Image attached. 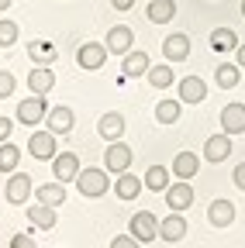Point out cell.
Returning <instances> with one entry per match:
<instances>
[{
    "label": "cell",
    "instance_id": "1",
    "mask_svg": "<svg viewBox=\"0 0 245 248\" xmlns=\"http://www.w3.org/2000/svg\"><path fill=\"white\" fill-rule=\"evenodd\" d=\"M76 190L90 200H97L111 190V179H107V169H80L76 176Z\"/></svg>",
    "mask_w": 245,
    "mask_h": 248
},
{
    "label": "cell",
    "instance_id": "2",
    "mask_svg": "<svg viewBox=\"0 0 245 248\" xmlns=\"http://www.w3.org/2000/svg\"><path fill=\"white\" fill-rule=\"evenodd\" d=\"M128 231L138 238V245H152V241L159 238V217L152 214V210H138V214L131 217Z\"/></svg>",
    "mask_w": 245,
    "mask_h": 248
},
{
    "label": "cell",
    "instance_id": "3",
    "mask_svg": "<svg viewBox=\"0 0 245 248\" xmlns=\"http://www.w3.org/2000/svg\"><path fill=\"white\" fill-rule=\"evenodd\" d=\"M107 45H100V42H83L80 48H76V66L80 69H86V73H94V69H104V62H107Z\"/></svg>",
    "mask_w": 245,
    "mask_h": 248
},
{
    "label": "cell",
    "instance_id": "4",
    "mask_svg": "<svg viewBox=\"0 0 245 248\" xmlns=\"http://www.w3.org/2000/svg\"><path fill=\"white\" fill-rule=\"evenodd\" d=\"M45 114H49V104H45V97L42 93H32V97H24L21 104H17V121L21 124H42L45 121Z\"/></svg>",
    "mask_w": 245,
    "mask_h": 248
},
{
    "label": "cell",
    "instance_id": "5",
    "mask_svg": "<svg viewBox=\"0 0 245 248\" xmlns=\"http://www.w3.org/2000/svg\"><path fill=\"white\" fill-rule=\"evenodd\" d=\"M131 159H135V152L117 138V141H111V145H107V152H104V169L117 176V172H125V169L131 166Z\"/></svg>",
    "mask_w": 245,
    "mask_h": 248
},
{
    "label": "cell",
    "instance_id": "6",
    "mask_svg": "<svg viewBox=\"0 0 245 248\" xmlns=\"http://www.w3.org/2000/svg\"><path fill=\"white\" fill-rule=\"evenodd\" d=\"M55 131H32V138H28V155H35L38 162H52L55 159Z\"/></svg>",
    "mask_w": 245,
    "mask_h": 248
},
{
    "label": "cell",
    "instance_id": "7",
    "mask_svg": "<svg viewBox=\"0 0 245 248\" xmlns=\"http://www.w3.org/2000/svg\"><path fill=\"white\" fill-rule=\"evenodd\" d=\"M4 197H7V203H14V207L28 203V197H32V176L14 169V172H11V179H7V190H4Z\"/></svg>",
    "mask_w": 245,
    "mask_h": 248
},
{
    "label": "cell",
    "instance_id": "8",
    "mask_svg": "<svg viewBox=\"0 0 245 248\" xmlns=\"http://www.w3.org/2000/svg\"><path fill=\"white\" fill-rule=\"evenodd\" d=\"M159 238H163L166 245H176V241L187 238V217H183V210H173L169 217H163V221H159Z\"/></svg>",
    "mask_w": 245,
    "mask_h": 248
},
{
    "label": "cell",
    "instance_id": "9",
    "mask_svg": "<svg viewBox=\"0 0 245 248\" xmlns=\"http://www.w3.org/2000/svg\"><path fill=\"white\" fill-rule=\"evenodd\" d=\"M190 203H194V186H190V179H176V183L166 186V207H169V210H187Z\"/></svg>",
    "mask_w": 245,
    "mask_h": 248
},
{
    "label": "cell",
    "instance_id": "10",
    "mask_svg": "<svg viewBox=\"0 0 245 248\" xmlns=\"http://www.w3.org/2000/svg\"><path fill=\"white\" fill-rule=\"evenodd\" d=\"M131 45H135V31H131L128 24H114V28L107 31V52H111V55H128Z\"/></svg>",
    "mask_w": 245,
    "mask_h": 248
},
{
    "label": "cell",
    "instance_id": "11",
    "mask_svg": "<svg viewBox=\"0 0 245 248\" xmlns=\"http://www.w3.org/2000/svg\"><path fill=\"white\" fill-rule=\"evenodd\" d=\"M52 172L59 183H76L80 176V159H76V152H55V159H52Z\"/></svg>",
    "mask_w": 245,
    "mask_h": 248
},
{
    "label": "cell",
    "instance_id": "12",
    "mask_svg": "<svg viewBox=\"0 0 245 248\" xmlns=\"http://www.w3.org/2000/svg\"><path fill=\"white\" fill-rule=\"evenodd\" d=\"M148 52L142 48H131L128 55H121V73H125V79H135V76H145L148 73Z\"/></svg>",
    "mask_w": 245,
    "mask_h": 248
},
{
    "label": "cell",
    "instance_id": "13",
    "mask_svg": "<svg viewBox=\"0 0 245 248\" xmlns=\"http://www.w3.org/2000/svg\"><path fill=\"white\" fill-rule=\"evenodd\" d=\"M176 93H180L183 104H200V100L207 97V83H204L200 76H183L180 86H176Z\"/></svg>",
    "mask_w": 245,
    "mask_h": 248
},
{
    "label": "cell",
    "instance_id": "14",
    "mask_svg": "<svg viewBox=\"0 0 245 248\" xmlns=\"http://www.w3.org/2000/svg\"><path fill=\"white\" fill-rule=\"evenodd\" d=\"M45 124H49V131H55V135H69L73 124H76V114H73V107H52L45 114Z\"/></svg>",
    "mask_w": 245,
    "mask_h": 248
},
{
    "label": "cell",
    "instance_id": "15",
    "mask_svg": "<svg viewBox=\"0 0 245 248\" xmlns=\"http://www.w3.org/2000/svg\"><path fill=\"white\" fill-rule=\"evenodd\" d=\"M228 155H231V135H228V131L207 138V145H204V159H207V162H225Z\"/></svg>",
    "mask_w": 245,
    "mask_h": 248
},
{
    "label": "cell",
    "instance_id": "16",
    "mask_svg": "<svg viewBox=\"0 0 245 248\" xmlns=\"http://www.w3.org/2000/svg\"><path fill=\"white\" fill-rule=\"evenodd\" d=\"M142 186H145V179H138L135 172H117V179H114V193H117V200H135L138 193H142Z\"/></svg>",
    "mask_w": 245,
    "mask_h": 248
},
{
    "label": "cell",
    "instance_id": "17",
    "mask_svg": "<svg viewBox=\"0 0 245 248\" xmlns=\"http://www.w3.org/2000/svg\"><path fill=\"white\" fill-rule=\"evenodd\" d=\"M28 59L35 62V66H52V62L59 59V48L45 38H35V42H28Z\"/></svg>",
    "mask_w": 245,
    "mask_h": 248
},
{
    "label": "cell",
    "instance_id": "18",
    "mask_svg": "<svg viewBox=\"0 0 245 248\" xmlns=\"http://www.w3.org/2000/svg\"><path fill=\"white\" fill-rule=\"evenodd\" d=\"M163 55H166V62H183V59H190V38L187 35H169L166 42H163Z\"/></svg>",
    "mask_w": 245,
    "mask_h": 248
},
{
    "label": "cell",
    "instance_id": "19",
    "mask_svg": "<svg viewBox=\"0 0 245 248\" xmlns=\"http://www.w3.org/2000/svg\"><path fill=\"white\" fill-rule=\"evenodd\" d=\"M221 131H228V135L245 131V104H228L221 110Z\"/></svg>",
    "mask_w": 245,
    "mask_h": 248
},
{
    "label": "cell",
    "instance_id": "20",
    "mask_svg": "<svg viewBox=\"0 0 245 248\" xmlns=\"http://www.w3.org/2000/svg\"><path fill=\"white\" fill-rule=\"evenodd\" d=\"M52 86H55V73H52V66H35L32 73H28V90L32 93H52Z\"/></svg>",
    "mask_w": 245,
    "mask_h": 248
},
{
    "label": "cell",
    "instance_id": "21",
    "mask_svg": "<svg viewBox=\"0 0 245 248\" xmlns=\"http://www.w3.org/2000/svg\"><path fill=\"white\" fill-rule=\"evenodd\" d=\"M207 221H211V228H228L235 221V203L231 200H214L207 207Z\"/></svg>",
    "mask_w": 245,
    "mask_h": 248
},
{
    "label": "cell",
    "instance_id": "22",
    "mask_svg": "<svg viewBox=\"0 0 245 248\" xmlns=\"http://www.w3.org/2000/svg\"><path fill=\"white\" fill-rule=\"evenodd\" d=\"M197 169H200L197 152H176V159H173V176L176 179H194Z\"/></svg>",
    "mask_w": 245,
    "mask_h": 248
},
{
    "label": "cell",
    "instance_id": "23",
    "mask_svg": "<svg viewBox=\"0 0 245 248\" xmlns=\"http://www.w3.org/2000/svg\"><path fill=\"white\" fill-rule=\"evenodd\" d=\"M97 131H100V138H104V141H117L121 135H125V117H121L117 110L104 114V117H100V124H97Z\"/></svg>",
    "mask_w": 245,
    "mask_h": 248
},
{
    "label": "cell",
    "instance_id": "24",
    "mask_svg": "<svg viewBox=\"0 0 245 248\" xmlns=\"http://www.w3.org/2000/svg\"><path fill=\"white\" fill-rule=\"evenodd\" d=\"M35 200L38 203H49V207H63L66 203V183H45V186H38Z\"/></svg>",
    "mask_w": 245,
    "mask_h": 248
},
{
    "label": "cell",
    "instance_id": "25",
    "mask_svg": "<svg viewBox=\"0 0 245 248\" xmlns=\"http://www.w3.org/2000/svg\"><path fill=\"white\" fill-rule=\"evenodd\" d=\"M28 221H32L35 228H42V231H52L55 228V207H49V203H38V207H28Z\"/></svg>",
    "mask_w": 245,
    "mask_h": 248
},
{
    "label": "cell",
    "instance_id": "26",
    "mask_svg": "<svg viewBox=\"0 0 245 248\" xmlns=\"http://www.w3.org/2000/svg\"><path fill=\"white\" fill-rule=\"evenodd\" d=\"M142 179H145V190H152V193H166V186H169V169H166V166H148Z\"/></svg>",
    "mask_w": 245,
    "mask_h": 248
},
{
    "label": "cell",
    "instance_id": "27",
    "mask_svg": "<svg viewBox=\"0 0 245 248\" xmlns=\"http://www.w3.org/2000/svg\"><path fill=\"white\" fill-rule=\"evenodd\" d=\"M148 21L152 24H166V21H173L176 17V4L173 0H148Z\"/></svg>",
    "mask_w": 245,
    "mask_h": 248
},
{
    "label": "cell",
    "instance_id": "28",
    "mask_svg": "<svg viewBox=\"0 0 245 248\" xmlns=\"http://www.w3.org/2000/svg\"><path fill=\"white\" fill-rule=\"evenodd\" d=\"M211 48L214 52H231V48H238V35L231 28H214L211 31Z\"/></svg>",
    "mask_w": 245,
    "mask_h": 248
},
{
    "label": "cell",
    "instance_id": "29",
    "mask_svg": "<svg viewBox=\"0 0 245 248\" xmlns=\"http://www.w3.org/2000/svg\"><path fill=\"white\" fill-rule=\"evenodd\" d=\"M242 79V66H231V62H225V66L214 69V83H218L221 90H235Z\"/></svg>",
    "mask_w": 245,
    "mask_h": 248
},
{
    "label": "cell",
    "instance_id": "30",
    "mask_svg": "<svg viewBox=\"0 0 245 248\" xmlns=\"http://www.w3.org/2000/svg\"><path fill=\"white\" fill-rule=\"evenodd\" d=\"M145 79L156 90H166V86H173V66H169V62H163V66H148Z\"/></svg>",
    "mask_w": 245,
    "mask_h": 248
},
{
    "label": "cell",
    "instance_id": "31",
    "mask_svg": "<svg viewBox=\"0 0 245 248\" xmlns=\"http://www.w3.org/2000/svg\"><path fill=\"white\" fill-rule=\"evenodd\" d=\"M180 110H183V100H159L156 104V121L159 124H176Z\"/></svg>",
    "mask_w": 245,
    "mask_h": 248
},
{
    "label": "cell",
    "instance_id": "32",
    "mask_svg": "<svg viewBox=\"0 0 245 248\" xmlns=\"http://www.w3.org/2000/svg\"><path fill=\"white\" fill-rule=\"evenodd\" d=\"M21 162V148L11 141H0V172H14Z\"/></svg>",
    "mask_w": 245,
    "mask_h": 248
},
{
    "label": "cell",
    "instance_id": "33",
    "mask_svg": "<svg viewBox=\"0 0 245 248\" xmlns=\"http://www.w3.org/2000/svg\"><path fill=\"white\" fill-rule=\"evenodd\" d=\"M17 42V24L14 21H0V48H11Z\"/></svg>",
    "mask_w": 245,
    "mask_h": 248
},
{
    "label": "cell",
    "instance_id": "34",
    "mask_svg": "<svg viewBox=\"0 0 245 248\" xmlns=\"http://www.w3.org/2000/svg\"><path fill=\"white\" fill-rule=\"evenodd\" d=\"M14 86H17V79L7 73V69H0V100H7V97H14Z\"/></svg>",
    "mask_w": 245,
    "mask_h": 248
},
{
    "label": "cell",
    "instance_id": "35",
    "mask_svg": "<svg viewBox=\"0 0 245 248\" xmlns=\"http://www.w3.org/2000/svg\"><path fill=\"white\" fill-rule=\"evenodd\" d=\"M131 245H138L135 234H117V238L111 241V248H131Z\"/></svg>",
    "mask_w": 245,
    "mask_h": 248
},
{
    "label": "cell",
    "instance_id": "36",
    "mask_svg": "<svg viewBox=\"0 0 245 248\" xmlns=\"http://www.w3.org/2000/svg\"><path fill=\"white\" fill-rule=\"evenodd\" d=\"M11 131H14V121L11 117H0V141H11Z\"/></svg>",
    "mask_w": 245,
    "mask_h": 248
},
{
    "label": "cell",
    "instance_id": "37",
    "mask_svg": "<svg viewBox=\"0 0 245 248\" xmlns=\"http://www.w3.org/2000/svg\"><path fill=\"white\" fill-rule=\"evenodd\" d=\"M32 245H35L32 234H14V238H11V248H32Z\"/></svg>",
    "mask_w": 245,
    "mask_h": 248
},
{
    "label": "cell",
    "instance_id": "38",
    "mask_svg": "<svg viewBox=\"0 0 245 248\" xmlns=\"http://www.w3.org/2000/svg\"><path fill=\"white\" fill-rule=\"evenodd\" d=\"M231 179H235V186H238V190L245 193V162H242V166H235V172H231Z\"/></svg>",
    "mask_w": 245,
    "mask_h": 248
},
{
    "label": "cell",
    "instance_id": "39",
    "mask_svg": "<svg viewBox=\"0 0 245 248\" xmlns=\"http://www.w3.org/2000/svg\"><path fill=\"white\" fill-rule=\"evenodd\" d=\"M111 7H114V11H131L135 0H111Z\"/></svg>",
    "mask_w": 245,
    "mask_h": 248
},
{
    "label": "cell",
    "instance_id": "40",
    "mask_svg": "<svg viewBox=\"0 0 245 248\" xmlns=\"http://www.w3.org/2000/svg\"><path fill=\"white\" fill-rule=\"evenodd\" d=\"M235 59H238V66L245 69V45H238V48H235Z\"/></svg>",
    "mask_w": 245,
    "mask_h": 248
},
{
    "label": "cell",
    "instance_id": "41",
    "mask_svg": "<svg viewBox=\"0 0 245 248\" xmlns=\"http://www.w3.org/2000/svg\"><path fill=\"white\" fill-rule=\"evenodd\" d=\"M11 7V0H0V11H7Z\"/></svg>",
    "mask_w": 245,
    "mask_h": 248
},
{
    "label": "cell",
    "instance_id": "42",
    "mask_svg": "<svg viewBox=\"0 0 245 248\" xmlns=\"http://www.w3.org/2000/svg\"><path fill=\"white\" fill-rule=\"evenodd\" d=\"M242 17H245V0H242Z\"/></svg>",
    "mask_w": 245,
    "mask_h": 248
}]
</instances>
